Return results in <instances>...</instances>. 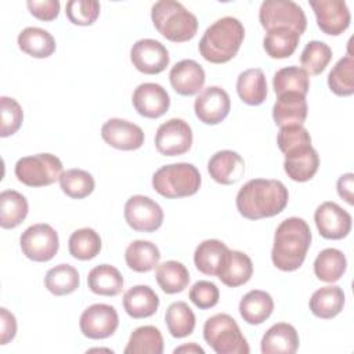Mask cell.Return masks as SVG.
Listing matches in <instances>:
<instances>
[{
	"label": "cell",
	"instance_id": "obj_1",
	"mask_svg": "<svg viewBox=\"0 0 354 354\" xmlns=\"http://www.w3.org/2000/svg\"><path fill=\"white\" fill-rule=\"evenodd\" d=\"M289 194L279 180L253 178L236 194V209L249 220H260L279 214L288 205Z\"/></svg>",
	"mask_w": 354,
	"mask_h": 354
},
{
	"label": "cell",
	"instance_id": "obj_2",
	"mask_svg": "<svg viewBox=\"0 0 354 354\" xmlns=\"http://www.w3.org/2000/svg\"><path fill=\"white\" fill-rule=\"evenodd\" d=\"M311 230L300 217L285 218L275 230L271 260L281 271L297 270L311 245Z\"/></svg>",
	"mask_w": 354,
	"mask_h": 354
},
{
	"label": "cell",
	"instance_id": "obj_3",
	"mask_svg": "<svg viewBox=\"0 0 354 354\" xmlns=\"http://www.w3.org/2000/svg\"><path fill=\"white\" fill-rule=\"evenodd\" d=\"M243 37L242 22L234 17H223L205 30L199 41V53L212 64L228 62L239 51Z\"/></svg>",
	"mask_w": 354,
	"mask_h": 354
},
{
	"label": "cell",
	"instance_id": "obj_4",
	"mask_svg": "<svg viewBox=\"0 0 354 354\" xmlns=\"http://www.w3.org/2000/svg\"><path fill=\"white\" fill-rule=\"evenodd\" d=\"M151 18L156 30L174 43L191 40L198 30L196 17L178 1H156L151 8Z\"/></svg>",
	"mask_w": 354,
	"mask_h": 354
},
{
	"label": "cell",
	"instance_id": "obj_5",
	"mask_svg": "<svg viewBox=\"0 0 354 354\" xmlns=\"http://www.w3.org/2000/svg\"><path fill=\"white\" fill-rule=\"evenodd\" d=\"M201 183L199 170L185 162L162 166L152 176L153 189L167 199L191 196L198 192Z\"/></svg>",
	"mask_w": 354,
	"mask_h": 354
},
{
	"label": "cell",
	"instance_id": "obj_6",
	"mask_svg": "<svg viewBox=\"0 0 354 354\" xmlns=\"http://www.w3.org/2000/svg\"><path fill=\"white\" fill-rule=\"evenodd\" d=\"M203 337L217 354H249L250 351L235 319L224 313L206 319Z\"/></svg>",
	"mask_w": 354,
	"mask_h": 354
},
{
	"label": "cell",
	"instance_id": "obj_7",
	"mask_svg": "<svg viewBox=\"0 0 354 354\" xmlns=\"http://www.w3.org/2000/svg\"><path fill=\"white\" fill-rule=\"evenodd\" d=\"M14 171L18 181L28 187L51 185L64 173L61 160L53 153L24 156L15 163Z\"/></svg>",
	"mask_w": 354,
	"mask_h": 354
},
{
	"label": "cell",
	"instance_id": "obj_8",
	"mask_svg": "<svg viewBox=\"0 0 354 354\" xmlns=\"http://www.w3.org/2000/svg\"><path fill=\"white\" fill-rule=\"evenodd\" d=\"M259 19L268 32L277 28H289L296 33H304L307 18L303 8L290 0H266L260 6Z\"/></svg>",
	"mask_w": 354,
	"mask_h": 354
},
{
	"label": "cell",
	"instance_id": "obj_9",
	"mask_svg": "<svg viewBox=\"0 0 354 354\" xmlns=\"http://www.w3.org/2000/svg\"><path fill=\"white\" fill-rule=\"evenodd\" d=\"M19 245L22 253L33 261L51 260L59 248V239L57 231L46 223H39L28 227L21 238Z\"/></svg>",
	"mask_w": 354,
	"mask_h": 354
},
{
	"label": "cell",
	"instance_id": "obj_10",
	"mask_svg": "<svg viewBox=\"0 0 354 354\" xmlns=\"http://www.w3.org/2000/svg\"><path fill=\"white\" fill-rule=\"evenodd\" d=\"M192 145L191 126L178 118L162 123L155 134V147L165 156H178L189 151Z\"/></svg>",
	"mask_w": 354,
	"mask_h": 354
},
{
	"label": "cell",
	"instance_id": "obj_11",
	"mask_svg": "<svg viewBox=\"0 0 354 354\" xmlns=\"http://www.w3.org/2000/svg\"><path fill=\"white\" fill-rule=\"evenodd\" d=\"M124 218L134 231L153 232L163 223V210L149 196L133 195L124 205Z\"/></svg>",
	"mask_w": 354,
	"mask_h": 354
},
{
	"label": "cell",
	"instance_id": "obj_12",
	"mask_svg": "<svg viewBox=\"0 0 354 354\" xmlns=\"http://www.w3.org/2000/svg\"><path fill=\"white\" fill-rule=\"evenodd\" d=\"M82 333L88 339H106L115 333L119 326V315L115 307L97 303L87 307L79 321Z\"/></svg>",
	"mask_w": 354,
	"mask_h": 354
},
{
	"label": "cell",
	"instance_id": "obj_13",
	"mask_svg": "<svg viewBox=\"0 0 354 354\" xmlns=\"http://www.w3.org/2000/svg\"><path fill=\"white\" fill-rule=\"evenodd\" d=\"M133 66L145 75H156L166 69L170 62L167 48L155 39L137 40L130 50Z\"/></svg>",
	"mask_w": 354,
	"mask_h": 354
},
{
	"label": "cell",
	"instance_id": "obj_14",
	"mask_svg": "<svg viewBox=\"0 0 354 354\" xmlns=\"http://www.w3.org/2000/svg\"><path fill=\"white\" fill-rule=\"evenodd\" d=\"M196 118L205 124H218L223 122L231 109L228 93L218 86L203 88L194 104Z\"/></svg>",
	"mask_w": 354,
	"mask_h": 354
},
{
	"label": "cell",
	"instance_id": "obj_15",
	"mask_svg": "<svg viewBox=\"0 0 354 354\" xmlns=\"http://www.w3.org/2000/svg\"><path fill=\"white\" fill-rule=\"evenodd\" d=\"M318 28L330 36L343 33L351 21L350 10L343 0H311Z\"/></svg>",
	"mask_w": 354,
	"mask_h": 354
},
{
	"label": "cell",
	"instance_id": "obj_16",
	"mask_svg": "<svg viewBox=\"0 0 354 354\" xmlns=\"http://www.w3.org/2000/svg\"><path fill=\"white\" fill-rule=\"evenodd\" d=\"M315 225L325 239H343L351 230V216L335 202L321 203L314 213Z\"/></svg>",
	"mask_w": 354,
	"mask_h": 354
},
{
	"label": "cell",
	"instance_id": "obj_17",
	"mask_svg": "<svg viewBox=\"0 0 354 354\" xmlns=\"http://www.w3.org/2000/svg\"><path fill=\"white\" fill-rule=\"evenodd\" d=\"M101 137L108 145L120 151H134L144 144L142 129L119 118H112L102 124Z\"/></svg>",
	"mask_w": 354,
	"mask_h": 354
},
{
	"label": "cell",
	"instance_id": "obj_18",
	"mask_svg": "<svg viewBox=\"0 0 354 354\" xmlns=\"http://www.w3.org/2000/svg\"><path fill=\"white\" fill-rule=\"evenodd\" d=\"M131 101L134 109L148 119L160 118L170 106V97L167 91L158 83H142L137 86Z\"/></svg>",
	"mask_w": 354,
	"mask_h": 354
},
{
	"label": "cell",
	"instance_id": "obj_19",
	"mask_svg": "<svg viewBox=\"0 0 354 354\" xmlns=\"http://www.w3.org/2000/svg\"><path fill=\"white\" fill-rule=\"evenodd\" d=\"M318 166L319 156L311 144L297 147L285 153L283 170L293 181L304 183L311 180L318 171Z\"/></svg>",
	"mask_w": 354,
	"mask_h": 354
},
{
	"label": "cell",
	"instance_id": "obj_20",
	"mask_svg": "<svg viewBox=\"0 0 354 354\" xmlns=\"http://www.w3.org/2000/svg\"><path fill=\"white\" fill-rule=\"evenodd\" d=\"M207 171L210 177L223 185L238 183L245 173V162L242 156L231 149L216 152L207 162Z\"/></svg>",
	"mask_w": 354,
	"mask_h": 354
},
{
	"label": "cell",
	"instance_id": "obj_21",
	"mask_svg": "<svg viewBox=\"0 0 354 354\" xmlns=\"http://www.w3.org/2000/svg\"><path fill=\"white\" fill-rule=\"evenodd\" d=\"M170 84L180 95H195L205 84L206 75L203 68L194 59L177 62L169 73Z\"/></svg>",
	"mask_w": 354,
	"mask_h": 354
},
{
	"label": "cell",
	"instance_id": "obj_22",
	"mask_svg": "<svg viewBox=\"0 0 354 354\" xmlns=\"http://www.w3.org/2000/svg\"><path fill=\"white\" fill-rule=\"evenodd\" d=\"M307 101L306 95L297 93H285L278 95L272 106V118L277 126L303 124L307 118Z\"/></svg>",
	"mask_w": 354,
	"mask_h": 354
},
{
	"label": "cell",
	"instance_id": "obj_23",
	"mask_svg": "<svg viewBox=\"0 0 354 354\" xmlns=\"http://www.w3.org/2000/svg\"><path fill=\"white\" fill-rule=\"evenodd\" d=\"M299 348V335L290 324H274L261 339L263 354H295Z\"/></svg>",
	"mask_w": 354,
	"mask_h": 354
},
{
	"label": "cell",
	"instance_id": "obj_24",
	"mask_svg": "<svg viewBox=\"0 0 354 354\" xmlns=\"http://www.w3.org/2000/svg\"><path fill=\"white\" fill-rule=\"evenodd\" d=\"M158 307L159 297L148 285H136L123 295V308L134 319L153 315Z\"/></svg>",
	"mask_w": 354,
	"mask_h": 354
},
{
	"label": "cell",
	"instance_id": "obj_25",
	"mask_svg": "<svg viewBox=\"0 0 354 354\" xmlns=\"http://www.w3.org/2000/svg\"><path fill=\"white\" fill-rule=\"evenodd\" d=\"M253 274V263L248 254L239 250H228L217 278L230 288L246 283Z\"/></svg>",
	"mask_w": 354,
	"mask_h": 354
},
{
	"label": "cell",
	"instance_id": "obj_26",
	"mask_svg": "<svg viewBox=\"0 0 354 354\" xmlns=\"http://www.w3.org/2000/svg\"><path fill=\"white\" fill-rule=\"evenodd\" d=\"M274 310V300L264 290H250L239 301V314L250 325L263 324Z\"/></svg>",
	"mask_w": 354,
	"mask_h": 354
},
{
	"label": "cell",
	"instance_id": "obj_27",
	"mask_svg": "<svg viewBox=\"0 0 354 354\" xmlns=\"http://www.w3.org/2000/svg\"><path fill=\"white\" fill-rule=\"evenodd\" d=\"M228 248L218 239H206L199 243L194 253L195 267L205 275H216L218 274L225 256L228 253Z\"/></svg>",
	"mask_w": 354,
	"mask_h": 354
},
{
	"label": "cell",
	"instance_id": "obj_28",
	"mask_svg": "<svg viewBox=\"0 0 354 354\" xmlns=\"http://www.w3.org/2000/svg\"><path fill=\"white\" fill-rule=\"evenodd\" d=\"M344 306V293L342 288L329 285L317 289L310 301L308 307L311 313L321 319H330L336 317Z\"/></svg>",
	"mask_w": 354,
	"mask_h": 354
},
{
	"label": "cell",
	"instance_id": "obj_29",
	"mask_svg": "<svg viewBox=\"0 0 354 354\" xmlns=\"http://www.w3.org/2000/svg\"><path fill=\"white\" fill-rule=\"evenodd\" d=\"M239 98L248 105H260L267 97V80L260 68H250L239 73L236 79Z\"/></svg>",
	"mask_w": 354,
	"mask_h": 354
},
{
	"label": "cell",
	"instance_id": "obj_30",
	"mask_svg": "<svg viewBox=\"0 0 354 354\" xmlns=\"http://www.w3.org/2000/svg\"><path fill=\"white\" fill-rule=\"evenodd\" d=\"M18 47L33 58H47L55 51L54 37L44 29L28 26L18 35Z\"/></svg>",
	"mask_w": 354,
	"mask_h": 354
},
{
	"label": "cell",
	"instance_id": "obj_31",
	"mask_svg": "<svg viewBox=\"0 0 354 354\" xmlns=\"http://www.w3.org/2000/svg\"><path fill=\"white\" fill-rule=\"evenodd\" d=\"M87 285L95 295L116 296L123 289V277L116 267L111 264H100L88 272Z\"/></svg>",
	"mask_w": 354,
	"mask_h": 354
},
{
	"label": "cell",
	"instance_id": "obj_32",
	"mask_svg": "<svg viewBox=\"0 0 354 354\" xmlns=\"http://www.w3.org/2000/svg\"><path fill=\"white\" fill-rule=\"evenodd\" d=\"M124 260L129 268L136 272H148L153 270L160 260L158 246L149 241H133L124 252Z\"/></svg>",
	"mask_w": 354,
	"mask_h": 354
},
{
	"label": "cell",
	"instance_id": "obj_33",
	"mask_svg": "<svg viewBox=\"0 0 354 354\" xmlns=\"http://www.w3.org/2000/svg\"><path fill=\"white\" fill-rule=\"evenodd\" d=\"M26 198L14 189H6L0 194V225L10 230L18 227L28 216Z\"/></svg>",
	"mask_w": 354,
	"mask_h": 354
},
{
	"label": "cell",
	"instance_id": "obj_34",
	"mask_svg": "<svg viewBox=\"0 0 354 354\" xmlns=\"http://www.w3.org/2000/svg\"><path fill=\"white\" fill-rule=\"evenodd\" d=\"M347 267V260L343 252L335 248H326L321 250L314 261V274L324 282L339 281Z\"/></svg>",
	"mask_w": 354,
	"mask_h": 354
},
{
	"label": "cell",
	"instance_id": "obj_35",
	"mask_svg": "<svg viewBox=\"0 0 354 354\" xmlns=\"http://www.w3.org/2000/svg\"><path fill=\"white\" fill-rule=\"evenodd\" d=\"M156 282L167 295L183 292L189 282L187 267L176 260H167L156 266Z\"/></svg>",
	"mask_w": 354,
	"mask_h": 354
},
{
	"label": "cell",
	"instance_id": "obj_36",
	"mask_svg": "<svg viewBox=\"0 0 354 354\" xmlns=\"http://www.w3.org/2000/svg\"><path fill=\"white\" fill-rule=\"evenodd\" d=\"M163 337L158 328L145 325L134 329L130 335L124 354H162Z\"/></svg>",
	"mask_w": 354,
	"mask_h": 354
},
{
	"label": "cell",
	"instance_id": "obj_37",
	"mask_svg": "<svg viewBox=\"0 0 354 354\" xmlns=\"http://www.w3.org/2000/svg\"><path fill=\"white\" fill-rule=\"evenodd\" d=\"M300 40V35L289 28H277L272 30H268L264 40L263 47L266 53L271 58L282 59L290 57Z\"/></svg>",
	"mask_w": 354,
	"mask_h": 354
},
{
	"label": "cell",
	"instance_id": "obj_38",
	"mask_svg": "<svg viewBox=\"0 0 354 354\" xmlns=\"http://www.w3.org/2000/svg\"><path fill=\"white\" fill-rule=\"evenodd\" d=\"M79 272L73 266L58 264L50 268L44 277V286L54 296H65L79 288Z\"/></svg>",
	"mask_w": 354,
	"mask_h": 354
},
{
	"label": "cell",
	"instance_id": "obj_39",
	"mask_svg": "<svg viewBox=\"0 0 354 354\" xmlns=\"http://www.w3.org/2000/svg\"><path fill=\"white\" fill-rule=\"evenodd\" d=\"M272 88L277 95L285 93H297L306 95L310 88V79L303 68L286 66L275 72L272 77Z\"/></svg>",
	"mask_w": 354,
	"mask_h": 354
},
{
	"label": "cell",
	"instance_id": "obj_40",
	"mask_svg": "<svg viewBox=\"0 0 354 354\" xmlns=\"http://www.w3.org/2000/svg\"><path fill=\"white\" fill-rule=\"evenodd\" d=\"M165 321L170 335L181 339L194 332L196 319L194 311L185 301H174L167 307Z\"/></svg>",
	"mask_w": 354,
	"mask_h": 354
},
{
	"label": "cell",
	"instance_id": "obj_41",
	"mask_svg": "<svg viewBox=\"0 0 354 354\" xmlns=\"http://www.w3.org/2000/svg\"><path fill=\"white\" fill-rule=\"evenodd\" d=\"M69 253L77 260H91L101 250V236L93 228H80L71 234Z\"/></svg>",
	"mask_w": 354,
	"mask_h": 354
},
{
	"label": "cell",
	"instance_id": "obj_42",
	"mask_svg": "<svg viewBox=\"0 0 354 354\" xmlns=\"http://www.w3.org/2000/svg\"><path fill=\"white\" fill-rule=\"evenodd\" d=\"M328 86L339 97H348L354 93V59L350 54L340 58L329 72Z\"/></svg>",
	"mask_w": 354,
	"mask_h": 354
},
{
	"label": "cell",
	"instance_id": "obj_43",
	"mask_svg": "<svg viewBox=\"0 0 354 354\" xmlns=\"http://www.w3.org/2000/svg\"><path fill=\"white\" fill-rule=\"evenodd\" d=\"M59 187L69 198L83 199L94 191L95 183L88 171L82 169H69L61 174Z\"/></svg>",
	"mask_w": 354,
	"mask_h": 354
},
{
	"label": "cell",
	"instance_id": "obj_44",
	"mask_svg": "<svg viewBox=\"0 0 354 354\" xmlns=\"http://www.w3.org/2000/svg\"><path fill=\"white\" fill-rule=\"evenodd\" d=\"M330 47L319 40H311L306 44L300 55V64L307 75H319L330 62Z\"/></svg>",
	"mask_w": 354,
	"mask_h": 354
},
{
	"label": "cell",
	"instance_id": "obj_45",
	"mask_svg": "<svg viewBox=\"0 0 354 354\" xmlns=\"http://www.w3.org/2000/svg\"><path fill=\"white\" fill-rule=\"evenodd\" d=\"M101 6L95 0H69L65 7L68 19L80 26L93 25L100 15Z\"/></svg>",
	"mask_w": 354,
	"mask_h": 354
},
{
	"label": "cell",
	"instance_id": "obj_46",
	"mask_svg": "<svg viewBox=\"0 0 354 354\" xmlns=\"http://www.w3.org/2000/svg\"><path fill=\"white\" fill-rule=\"evenodd\" d=\"M0 113H1V127L0 136L8 137L17 133L24 120V111L22 106L18 104L17 100L3 95L0 98Z\"/></svg>",
	"mask_w": 354,
	"mask_h": 354
},
{
	"label": "cell",
	"instance_id": "obj_47",
	"mask_svg": "<svg viewBox=\"0 0 354 354\" xmlns=\"http://www.w3.org/2000/svg\"><path fill=\"white\" fill-rule=\"evenodd\" d=\"M277 144L281 152L286 153L297 147L311 144V137L307 129L303 127V124H290L279 129V133L277 136Z\"/></svg>",
	"mask_w": 354,
	"mask_h": 354
},
{
	"label": "cell",
	"instance_id": "obj_48",
	"mask_svg": "<svg viewBox=\"0 0 354 354\" xmlns=\"http://www.w3.org/2000/svg\"><path fill=\"white\" fill-rule=\"evenodd\" d=\"M218 288L210 281H198L189 289V300L201 310H207L218 303Z\"/></svg>",
	"mask_w": 354,
	"mask_h": 354
},
{
	"label": "cell",
	"instance_id": "obj_49",
	"mask_svg": "<svg viewBox=\"0 0 354 354\" xmlns=\"http://www.w3.org/2000/svg\"><path fill=\"white\" fill-rule=\"evenodd\" d=\"M26 6H28L30 14L40 21H53L59 14V1L58 0H43V1L29 0L26 3Z\"/></svg>",
	"mask_w": 354,
	"mask_h": 354
},
{
	"label": "cell",
	"instance_id": "obj_50",
	"mask_svg": "<svg viewBox=\"0 0 354 354\" xmlns=\"http://www.w3.org/2000/svg\"><path fill=\"white\" fill-rule=\"evenodd\" d=\"M17 319L7 308H0V344H7L15 337Z\"/></svg>",
	"mask_w": 354,
	"mask_h": 354
},
{
	"label": "cell",
	"instance_id": "obj_51",
	"mask_svg": "<svg viewBox=\"0 0 354 354\" xmlns=\"http://www.w3.org/2000/svg\"><path fill=\"white\" fill-rule=\"evenodd\" d=\"M337 194L340 198H343L348 205L354 203L353 199V188H354V174L346 173L339 177L337 180Z\"/></svg>",
	"mask_w": 354,
	"mask_h": 354
},
{
	"label": "cell",
	"instance_id": "obj_52",
	"mask_svg": "<svg viewBox=\"0 0 354 354\" xmlns=\"http://www.w3.org/2000/svg\"><path fill=\"white\" fill-rule=\"evenodd\" d=\"M173 353L174 354H177V353H201V354H203L205 350L201 346H198L196 343H189V344H184V346L174 348Z\"/></svg>",
	"mask_w": 354,
	"mask_h": 354
},
{
	"label": "cell",
	"instance_id": "obj_53",
	"mask_svg": "<svg viewBox=\"0 0 354 354\" xmlns=\"http://www.w3.org/2000/svg\"><path fill=\"white\" fill-rule=\"evenodd\" d=\"M90 351H108V353H112V350H109V348H93Z\"/></svg>",
	"mask_w": 354,
	"mask_h": 354
}]
</instances>
